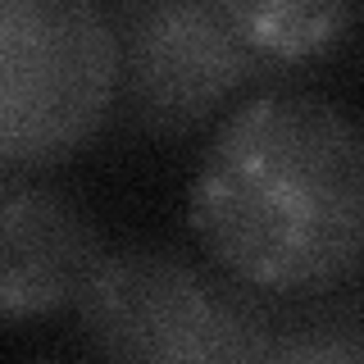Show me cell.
Wrapping results in <instances>:
<instances>
[{
	"label": "cell",
	"instance_id": "obj_4",
	"mask_svg": "<svg viewBox=\"0 0 364 364\" xmlns=\"http://www.w3.org/2000/svg\"><path fill=\"white\" fill-rule=\"evenodd\" d=\"M109 23L119 100L146 132L196 128L264 64L219 0H136Z\"/></svg>",
	"mask_w": 364,
	"mask_h": 364
},
{
	"label": "cell",
	"instance_id": "obj_8",
	"mask_svg": "<svg viewBox=\"0 0 364 364\" xmlns=\"http://www.w3.org/2000/svg\"><path fill=\"white\" fill-rule=\"evenodd\" d=\"M46 364H60V360H46Z\"/></svg>",
	"mask_w": 364,
	"mask_h": 364
},
{
	"label": "cell",
	"instance_id": "obj_3",
	"mask_svg": "<svg viewBox=\"0 0 364 364\" xmlns=\"http://www.w3.org/2000/svg\"><path fill=\"white\" fill-rule=\"evenodd\" d=\"M82 333L105 364H264V314L173 250H105L82 301Z\"/></svg>",
	"mask_w": 364,
	"mask_h": 364
},
{
	"label": "cell",
	"instance_id": "obj_2",
	"mask_svg": "<svg viewBox=\"0 0 364 364\" xmlns=\"http://www.w3.org/2000/svg\"><path fill=\"white\" fill-rule=\"evenodd\" d=\"M119 100V41L91 0H0V164L73 155Z\"/></svg>",
	"mask_w": 364,
	"mask_h": 364
},
{
	"label": "cell",
	"instance_id": "obj_1",
	"mask_svg": "<svg viewBox=\"0 0 364 364\" xmlns=\"http://www.w3.org/2000/svg\"><path fill=\"white\" fill-rule=\"evenodd\" d=\"M205 255L259 291L333 287L364 259V132L310 91L223 119L187 196Z\"/></svg>",
	"mask_w": 364,
	"mask_h": 364
},
{
	"label": "cell",
	"instance_id": "obj_6",
	"mask_svg": "<svg viewBox=\"0 0 364 364\" xmlns=\"http://www.w3.org/2000/svg\"><path fill=\"white\" fill-rule=\"evenodd\" d=\"M228 14L259 60H305L341 41L360 9L341 0H228Z\"/></svg>",
	"mask_w": 364,
	"mask_h": 364
},
{
	"label": "cell",
	"instance_id": "obj_7",
	"mask_svg": "<svg viewBox=\"0 0 364 364\" xmlns=\"http://www.w3.org/2000/svg\"><path fill=\"white\" fill-rule=\"evenodd\" d=\"M264 364H364V318H314L278 333Z\"/></svg>",
	"mask_w": 364,
	"mask_h": 364
},
{
	"label": "cell",
	"instance_id": "obj_5",
	"mask_svg": "<svg viewBox=\"0 0 364 364\" xmlns=\"http://www.w3.org/2000/svg\"><path fill=\"white\" fill-rule=\"evenodd\" d=\"M105 259L91 219L37 182H0V318H37L77 305Z\"/></svg>",
	"mask_w": 364,
	"mask_h": 364
}]
</instances>
